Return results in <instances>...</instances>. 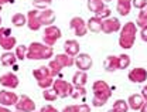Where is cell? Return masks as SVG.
I'll return each instance as SVG.
<instances>
[{
  "mask_svg": "<svg viewBox=\"0 0 147 112\" xmlns=\"http://www.w3.org/2000/svg\"><path fill=\"white\" fill-rule=\"evenodd\" d=\"M69 29L74 31V34L76 37H84L86 33H88V27H86V21L79 17V16H75L71 19L69 21Z\"/></svg>",
  "mask_w": 147,
  "mask_h": 112,
  "instance_id": "cell-7",
  "label": "cell"
},
{
  "mask_svg": "<svg viewBox=\"0 0 147 112\" xmlns=\"http://www.w3.org/2000/svg\"><path fill=\"white\" fill-rule=\"evenodd\" d=\"M0 112H11L9 109V107H3V105H0Z\"/></svg>",
  "mask_w": 147,
  "mask_h": 112,
  "instance_id": "cell-42",
  "label": "cell"
},
{
  "mask_svg": "<svg viewBox=\"0 0 147 112\" xmlns=\"http://www.w3.org/2000/svg\"><path fill=\"white\" fill-rule=\"evenodd\" d=\"M40 21L42 26H53V23L55 21V13L51 9H44L40 10Z\"/></svg>",
  "mask_w": 147,
  "mask_h": 112,
  "instance_id": "cell-17",
  "label": "cell"
},
{
  "mask_svg": "<svg viewBox=\"0 0 147 112\" xmlns=\"http://www.w3.org/2000/svg\"><path fill=\"white\" fill-rule=\"evenodd\" d=\"M16 112H20V111H16Z\"/></svg>",
  "mask_w": 147,
  "mask_h": 112,
  "instance_id": "cell-50",
  "label": "cell"
},
{
  "mask_svg": "<svg viewBox=\"0 0 147 112\" xmlns=\"http://www.w3.org/2000/svg\"><path fill=\"white\" fill-rule=\"evenodd\" d=\"M31 31H38L41 27H42V24H41V21H40V10H30L28 12V14H27V24H26Z\"/></svg>",
  "mask_w": 147,
  "mask_h": 112,
  "instance_id": "cell-12",
  "label": "cell"
},
{
  "mask_svg": "<svg viewBox=\"0 0 147 112\" xmlns=\"http://www.w3.org/2000/svg\"><path fill=\"white\" fill-rule=\"evenodd\" d=\"M16 111L20 112H34L36 111V102L28 95L18 96V101L16 102Z\"/></svg>",
  "mask_w": 147,
  "mask_h": 112,
  "instance_id": "cell-9",
  "label": "cell"
},
{
  "mask_svg": "<svg viewBox=\"0 0 147 112\" xmlns=\"http://www.w3.org/2000/svg\"><path fill=\"white\" fill-rule=\"evenodd\" d=\"M74 112H91V107L88 104H79V105H72Z\"/></svg>",
  "mask_w": 147,
  "mask_h": 112,
  "instance_id": "cell-35",
  "label": "cell"
},
{
  "mask_svg": "<svg viewBox=\"0 0 147 112\" xmlns=\"http://www.w3.org/2000/svg\"><path fill=\"white\" fill-rule=\"evenodd\" d=\"M147 24V6L143 9H140L139 14H137V20H136V26L137 27H143Z\"/></svg>",
  "mask_w": 147,
  "mask_h": 112,
  "instance_id": "cell-28",
  "label": "cell"
},
{
  "mask_svg": "<svg viewBox=\"0 0 147 112\" xmlns=\"http://www.w3.org/2000/svg\"><path fill=\"white\" fill-rule=\"evenodd\" d=\"M136 34H137V26H136V23H133V21L125 23V26H122V29H120L119 45L123 50H130L134 45Z\"/></svg>",
  "mask_w": 147,
  "mask_h": 112,
  "instance_id": "cell-2",
  "label": "cell"
},
{
  "mask_svg": "<svg viewBox=\"0 0 147 112\" xmlns=\"http://www.w3.org/2000/svg\"><path fill=\"white\" fill-rule=\"evenodd\" d=\"M86 27H88V31L92 33H100L102 30V19H99L98 16H93L86 21Z\"/></svg>",
  "mask_w": 147,
  "mask_h": 112,
  "instance_id": "cell-22",
  "label": "cell"
},
{
  "mask_svg": "<svg viewBox=\"0 0 147 112\" xmlns=\"http://www.w3.org/2000/svg\"><path fill=\"white\" fill-rule=\"evenodd\" d=\"M51 57H54V50L51 45L33 41L27 47V58L28 60H50Z\"/></svg>",
  "mask_w": 147,
  "mask_h": 112,
  "instance_id": "cell-3",
  "label": "cell"
},
{
  "mask_svg": "<svg viewBox=\"0 0 147 112\" xmlns=\"http://www.w3.org/2000/svg\"><path fill=\"white\" fill-rule=\"evenodd\" d=\"M79 48H81L79 43H78L76 40H74V38L72 40H67V41L64 43V53L71 57L78 56V54H79Z\"/></svg>",
  "mask_w": 147,
  "mask_h": 112,
  "instance_id": "cell-16",
  "label": "cell"
},
{
  "mask_svg": "<svg viewBox=\"0 0 147 112\" xmlns=\"http://www.w3.org/2000/svg\"><path fill=\"white\" fill-rule=\"evenodd\" d=\"M108 112H116V111H113V109H109V111H108Z\"/></svg>",
  "mask_w": 147,
  "mask_h": 112,
  "instance_id": "cell-46",
  "label": "cell"
},
{
  "mask_svg": "<svg viewBox=\"0 0 147 112\" xmlns=\"http://www.w3.org/2000/svg\"><path fill=\"white\" fill-rule=\"evenodd\" d=\"M86 95V90H85V87H74V91L71 94V96H72L74 99H78V98H84Z\"/></svg>",
  "mask_w": 147,
  "mask_h": 112,
  "instance_id": "cell-34",
  "label": "cell"
},
{
  "mask_svg": "<svg viewBox=\"0 0 147 112\" xmlns=\"http://www.w3.org/2000/svg\"><path fill=\"white\" fill-rule=\"evenodd\" d=\"M0 61H1V65H4V67H11V65H16L17 57H16L14 53H11V51H4L3 56L0 57Z\"/></svg>",
  "mask_w": 147,
  "mask_h": 112,
  "instance_id": "cell-23",
  "label": "cell"
},
{
  "mask_svg": "<svg viewBox=\"0 0 147 112\" xmlns=\"http://www.w3.org/2000/svg\"><path fill=\"white\" fill-rule=\"evenodd\" d=\"M47 67L50 68V73H51V75H53V77H57V75L62 71V67L58 64V61H57L55 58H53V60L48 62V65H47Z\"/></svg>",
  "mask_w": 147,
  "mask_h": 112,
  "instance_id": "cell-29",
  "label": "cell"
},
{
  "mask_svg": "<svg viewBox=\"0 0 147 112\" xmlns=\"http://www.w3.org/2000/svg\"><path fill=\"white\" fill-rule=\"evenodd\" d=\"M103 1H105V3H108V1H112V0H103Z\"/></svg>",
  "mask_w": 147,
  "mask_h": 112,
  "instance_id": "cell-45",
  "label": "cell"
},
{
  "mask_svg": "<svg viewBox=\"0 0 147 112\" xmlns=\"http://www.w3.org/2000/svg\"><path fill=\"white\" fill-rule=\"evenodd\" d=\"M33 77L37 79V84H38V82H41V81H44V79L54 78V77L51 75V73H50V68H48V67H45V65H41V67L36 68V70L33 71Z\"/></svg>",
  "mask_w": 147,
  "mask_h": 112,
  "instance_id": "cell-18",
  "label": "cell"
},
{
  "mask_svg": "<svg viewBox=\"0 0 147 112\" xmlns=\"http://www.w3.org/2000/svg\"><path fill=\"white\" fill-rule=\"evenodd\" d=\"M54 58L58 61V64H59L62 68H69V67H72L74 64H75V57L68 56V54H65V53L57 54Z\"/></svg>",
  "mask_w": 147,
  "mask_h": 112,
  "instance_id": "cell-20",
  "label": "cell"
},
{
  "mask_svg": "<svg viewBox=\"0 0 147 112\" xmlns=\"http://www.w3.org/2000/svg\"><path fill=\"white\" fill-rule=\"evenodd\" d=\"M146 102H147V101H146Z\"/></svg>",
  "mask_w": 147,
  "mask_h": 112,
  "instance_id": "cell-51",
  "label": "cell"
},
{
  "mask_svg": "<svg viewBox=\"0 0 147 112\" xmlns=\"http://www.w3.org/2000/svg\"><path fill=\"white\" fill-rule=\"evenodd\" d=\"M131 6L136 9H143L144 6H147V0H131Z\"/></svg>",
  "mask_w": 147,
  "mask_h": 112,
  "instance_id": "cell-36",
  "label": "cell"
},
{
  "mask_svg": "<svg viewBox=\"0 0 147 112\" xmlns=\"http://www.w3.org/2000/svg\"><path fill=\"white\" fill-rule=\"evenodd\" d=\"M61 37H62L61 29L54 26V24H53V26H47L45 30H44V33H42V41H44V44L51 45V47H53Z\"/></svg>",
  "mask_w": 147,
  "mask_h": 112,
  "instance_id": "cell-6",
  "label": "cell"
},
{
  "mask_svg": "<svg viewBox=\"0 0 147 112\" xmlns=\"http://www.w3.org/2000/svg\"><path fill=\"white\" fill-rule=\"evenodd\" d=\"M18 101V95L13 91H0V105L3 107H11L16 105Z\"/></svg>",
  "mask_w": 147,
  "mask_h": 112,
  "instance_id": "cell-14",
  "label": "cell"
},
{
  "mask_svg": "<svg viewBox=\"0 0 147 112\" xmlns=\"http://www.w3.org/2000/svg\"><path fill=\"white\" fill-rule=\"evenodd\" d=\"M127 78L133 84H143L147 79V70L143 67H136V68L129 71Z\"/></svg>",
  "mask_w": 147,
  "mask_h": 112,
  "instance_id": "cell-11",
  "label": "cell"
},
{
  "mask_svg": "<svg viewBox=\"0 0 147 112\" xmlns=\"http://www.w3.org/2000/svg\"><path fill=\"white\" fill-rule=\"evenodd\" d=\"M112 109L116 111V112H127L129 111L127 101H125V99H116V101L113 102Z\"/></svg>",
  "mask_w": 147,
  "mask_h": 112,
  "instance_id": "cell-27",
  "label": "cell"
},
{
  "mask_svg": "<svg viewBox=\"0 0 147 112\" xmlns=\"http://www.w3.org/2000/svg\"><path fill=\"white\" fill-rule=\"evenodd\" d=\"M40 112H59L57 108H54L53 105H44L41 109H40Z\"/></svg>",
  "mask_w": 147,
  "mask_h": 112,
  "instance_id": "cell-38",
  "label": "cell"
},
{
  "mask_svg": "<svg viewBox=\"0 0 147 112\" xmlns=\"http://www.w3.org/2000/svg\"><path fill=\"white\" fill-rule=\"evenodd\" d=\"M140 112H147V102H144V104H143V107L140 108Z\"/></svg>",
  "mask_w": 147,
  "mask_h": 112,
  "instance_id": "cell-43",
  "label": "cell"
},
{
  "mask_svg": "<svg viewBox=\"0 0 147 112\" xmlns=\"http://www.w3.org/2000/svg\"><path fill=\"white\" fill-rule=\"evenodd\" d=\"M34 112H40V111H34Z\"/></svg>",
  "mask_w": 147,
  "mask_h": 112,
  "instance_id": "cell-49",
  "label": "cell"
},
{
  "mask_svg": "<svg viewBox=\"0 0 147 112\" xmlns=\"http://www.w3.org/2000/svg\"><path fill=\"white\" fill-rule=\"evenodd\" d=\"M144 98L142 96V94H131L127 98V105L129 109H133V111H140V108L143 107L144 104Z\"/></svg>",
  "mask_w": 147,
  "mask_h": 112,
  "instance_id": "cell-15",
  "label": "cell"
},
{
  "mask_svg": "<svg viewBox=\"0 0 147 112\" xmlns=\"http://www.w3.org/2000/svg\"><path fill=\"white\" fill-rule=\"evenodd\" d=\"M0 84L4 87V88H10V90H14L18 87V78L14 73H6L0 77Z\"/></svg>",
  "mask_w": 147,
  "mask_h": 112,
  "instance_id": "cell-13",
  "label": "cell"
},
{
  "mask_svg": "<svg viewBox=\"0 0 147 112\" xmlns=\"http://www.w3.org/2000/svg\"><path fill=\"white\" fill-rule=\"evenodd\" d=\"M142 30H140V38L144 41V43H147V24L146 26H143V27H140Z\"/></svg>",
  "mask_w": 147,
  "mask_h": 112,
  "instance_id": "cell-39",
  "label": "cell"
},
{
  "mask_svg": "<svg viewBox=\"0 0 147 112\" xmlns=\"http://www.w3.org/2000/svg\"><path fill=\"white\" fill-rule=\"evenodd\" d=\"M110 13H112V12H110L109 7H105V9H103V10H102L100 13H98L96 16H98L99 19L103 20V19H108V17H110Z\"/></svg>",
  "mask_w": 147,
  "mask_h": 112,
  "instance_id": "cell-37",
  "label": "cell"
},
{
  "mask_svg": "<svg viewBox=\"0 0 147 112\" xmlns=\"http://www.w3.org/2000/svg\"><path fill=\"white\" fill-rule=\"evenodd\" d=\"M0 12H1V4H0Z\"/></svg>",
  "mask_w": 147,
  "mask_h": 112,
  "instance_id": "cell-47",
  "label": "cell"
},
{
  "mask_svg": "<svg viewBox=\"0 0 147 112\" xmlns=\"http://www.w3.org/2000/svg\"><path fill=\"white\" fill-rule=\"evenodd\" d=\"M122 24L117 17H108V19L102 20V33L105 34H112V33H117L120 31Z\"/></svg>",
  "mask_w": 147,
  "mask_h": 112,
  "instance_id": "cell-8",
  "label": "cell"
},
{
  "mask_svg": "<svg viewBox=\"0 0 147 112\" xmlns=\"http://www.w3.org/2000/svg\"><path fill=\"white\" fill-rule=\"evenodd\" d=\"M11 23L14 27H23L27 24V16H24L23 13H16L13 17H11Z\"/></svg>",
  "mask_w": 147,
  "mask_h": 112,
  "instance_id": "cell-26",
  "label": "cell"
},
{
  "mask_svg": "<svg viewBox=\"0 0 147 112\" xmlns=\"http://www.w3.org/2000/svg\"><path fill=\"white\" fill-rule=\"evenodd\" d=\"M53 90L55 91L58 98H67V96H71V94L74 91V85L72 82H68L65 79L57 78L53 82Z\"/></svg>",
  "mask_w": 147,
  "mask_h": 112,
  "instance_id": "cell-4",
  "label": "cell"
},
{
  "mask_svg": "<svg viewBox=\"0 0 147 112\" xmlns=\"http://www.w3.org/2000/svg\"><path fill=\"white\" fill-rule=\"evenodd\" d=\"M142 96L144 98V101H147V85H144L142 88Z\"/></svg>",
  "mask_w": 147,
  "mask_h": 112,
  "instance_id": "cell-40",
  "label": "cell"
},
{
  "mask_svg": "<svg viewBox=\"0 0 147 112\" xmlns=\"http://www.w3.org/2000/svg\"><path fill=\"white\" fill-rule=\"evenodd\" d=\"M62 112H74V108H72V105H69V107H65V108L62 109Z\"/></svg>",
  "mask_w": 147,
  "mask_h": 112,
  "instance_id": "cell-41",
  "label": "cell"
},
{
  "mask_svg": "<svg viewBox=\"0 0 147 112\" xmlns=\"http://www.w3.org/2000/svg\"><path fill=\"white\" fill-rule=\"evenodd\" d=\"M92 91H93L92 107H95V108L103 107L112 96V88L109 87V84L106 81H102V79H98V81L93 82Z\"/></svg>",
  "mask_w": 147,
  "mask_h": 112,
  "instance_id": "cell-1",
  "label": "cell"
},
{
  "mask_svg": "<svg viewBox=\"0 0 147 112\" xmlns=\"http://www.w3.org/2000/svg\"><path fill=\"white\" fill-rule=\"evenodd\" d=\"M42 98H44L45 101H48V102H54L58 96H57L55 91L53 90V87H50V88H45V90H42Z\"/></svg>",
  "mask_w": 147,
  "mask_h": 112,
  "instance_id": "cell-30",
  "label": "cell"
},
{
  "mask_svg": "<svg viewBox=\"0 0 147 112\" xmlns=\"http://www.w3.org/2000/svg\"><path fill=\"white\" fill-rule=\"evenodd\" d=\"M131 9V0H117L116 10L120 16H127Z\"/></svg>",
  "mask_w": 147,
  "mask_h": 112,
  "instance_id": "cell-25",
  "label": "cell"
},
{
  "mask_svg": "<svg viewBox=\"0 0 147 112\" xmlns=\"http://www.w3.org/2000/svg\"><path fill=\"white\" fill-rule=\"evenodd\" d=\"M4 3H14V0H0V4L3 6Z\"/></svg>",
  "mask_w": 147,
  "mask_h": 112,
  "instance_id": "cell-44",
  "label": "cell"
},
{
  "mask_svg": "<svg viewBox=\"0 0 147 112\" xmlns=\"http://www.w3.org/2000/svg\"><path fill=\"white\" fill-rule=\"evenodd\" d=\"M78 70L81 71H88L91 70L92 65H93V61H92V57L86 53H79L78 56L75 57V64H74Z\"/></svg>",
  "mask_w": 147,
  "mask_h": 112,
  "instance_id": "cell-10",
  "label": "cell"
},
{
  "mask_svg": "<svg viewBox=\"0 0 147 112\" xmlns=\"http://www.w3.org/2000/svg\"><path fill=\"white\" fill-rule=\"evenodd\" d=\"M53 0H33V4L37 10H44V9H48L51 6Z\"/></svg>",
  "mask_w": 147,
  "mask_h": 112,
  "instance_id": "cell-33",
  "label": "cell"
},
{
  "mask_svg": "<svg viewBox=\"0 0 147 112\" xmlns=\"http://www.w3.org/2000/svg\"><path fill=\"white\" fill-rule=\"evenodd\" d=\"M86 6H88V9L91 10L92 13H95V16H96L98 13H100V12L106 7V4H105L103 0H88Z\"/></svg>",
  "mask_w": 147,
  "mask_h": 112,
  "instance_id": "cell-24",
  "label": "cell"
},
{
  "mask_svg": "<svg viewBox=\"0 0 147 112\" xmlns=\"http://www.w3.org/2000/svg\"><path fill=\"white\" fill-rule=\"evenodd\" d=\"M72 85L74 87H85L86 82H88V74L86 71H81L78 70L75 74L72 75Z\"/></svg>",
  "mask_w": 147,
  "mask_h": 112,
  "instance_id": "cell-19",
  "label": "cell"
},
{
  "mask_svg": "<svg viewBox=\"0 0 147 112\" xmlns=\"http://www.w3.org/2000/svg\"><path fill=\"white\" fill-rule=\"evenodd\" d=\"M103 67L108 73H115L119 70V61H117V57L116 56H108L105 58V62H103Z\"/></svg>",
  "mask_w": 147,
  "mask_h": 112,
  "instance_id": "cell-21",
  "label": "cell"
},
{
  "mask_svg": "<svg viewBox=\"0 0 147 112\" xmlns=\"http://www.w3.org/2000/svg\"><path fill=\"white\" fill-rule=\"evenodd\" d=\"M117 61H119V70H125V68H129L130 65V57L127 54H120L117 56Z\"/></svg>",
  "mask_w": 147,
  "mask_h": 112,
  "instance_id": "cell-31",
  "label": "cell"
},
{
  "mask_svg": "<svg viewBox=\"0 0 147 112\" xmlns=\"http://www.w3.org/2000/svg\"><path fill=\"white\" fill-rule=\"evenodd\" d=\"M0 24H1V17H0Z\"/></svg>",
  "mask_w": 147,
  "mask_h": 112,
  "instance_id": "cell-48",
  "label": "cell"
},
{
  "mask_svg": "<svg viewBox=\"0 0 147 112\" xmlns=\"http://www.w3.org/2000/svg\"><path fill=\"white\" fill-rule=\"evenodd\" d=\"M14 54L17 57V60H26L27 58V45H16V51H14Z\"/></svg>",
  "mask_w": 147,
  "mask_h": 112,
  "instance_id": "cell-32",
  "label": "cell"
},
{
  "mask_svg": "<svg viewBox=\"0 0 147 112\" xmlns=\"http://www.w3.org/2000/svg\"><path fill=\"white\" fill-rule=\"evenodd\" d=\"M16 45H17V40L11 36V30L7 27H1L0 29V47L6 51H11L13 48H16Z\"/></svg>",
  "mask_w": 147,
  "mask_h": 112,
  "instance_id": "cell-5",
  "label": "cell"
}]
</instances>
